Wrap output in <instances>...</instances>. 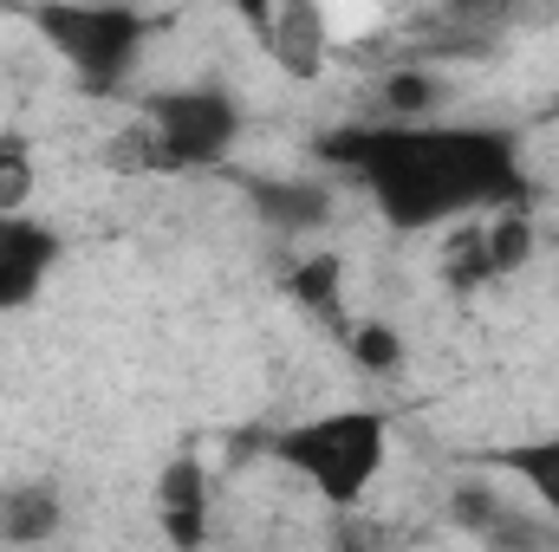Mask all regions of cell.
<instances>
[{
    "label": "cell",
    "mask_w": 559,
    "mask_h": 552,
    "mask_svg": "<svg viewBox=\"0 0 559 552\" xmlns=\"http://www.w3.org/2000/svg\"><path fill=\"white\" fill-rule=\"evenodd\" d=\"M241 137V105L222 85H176L143 105V124L111 143V169H209Z\"/></svg>",
    "instance_id": "3957f363"
},
{
    "label": "cell",
    "mask_w": 559,
    "mask_h": 552,
    "mask_svg": "<svg viewBox=\"0 0 559 552\" xmlns=\"http://www.w3.org/2000/svg\"><path fill=\"white\" fill-rule=\"evenodd\" d=\"M286 292H293L306 312H319V319H338V299H345V261H338L332 248H312L306 261H293Z\"/></svg>",
    "instance_id": "9c48e42d"
},
{
    "label": "cell",
    "mask_w": 559,
    "mask_h": 552,
    "mask_svg": "<svg viewBox=\"0 0 559 552\" xmlns=\"http://www.w3.org/2000/svg\"><path fill=\"white\" fill-rule=\"evenodd\" d=\"M26 195H33V149L0 137V215L26 208Z\"/></svg>",
    "instance_id": "4fadbf2b"
},
{
    "label": "cell",
    "mask_w": 559,
    "mask_h": 552,
    "mask_svg": "<svg viewBox=\"0 0 559 552\" xmlns=\"http://www.w3.org/2000/svg\"><path fill=\"white\" fill-rule=\"evenodd\" d=\"M254 202H261V215H267V221H280V228H319V221H325V195H319V189H306V182L261 189Z\"/></svg>",
    "instance_id": "8fae6325"
},
{
    "label": "cell",
    "mask_w": 559,
    "mask_h": 552,
    "mask_svg": "<svg viewBox=\"0 0 559 552\" xmlns=\"http://www.w3.org/2000/svg\"><path fill=\"white\" fill-rule=\"evenodd\" d=\"M52 527H59V501L52 494H13L7 507H0V540H52Z\"/></svg>",
    "instance_id": "7c38bea8"
},
{
    "label": "cell",
    "mask_w": 559,
    "mask_h": 552,
    "mask_svg": "<svg viewBox=\"0 0 559 552\" xmlns=\"http://www.w3.org/2000/svg\"><path fill=\"white\" fill-rule=\"evenodd\" d=\"M527 254H534V228H527L521 202H508V208H481L475 221H462L442 241V274L455 286H488V279L527 267Z\"/></svg>",
    "instance_id": "8992f818"
},
{
    "label": "cell",
    "mask_w": 559,
    "mask_h": 552,
    "mask_svg": "<svg viewBox=\"0 0 559 552\" xmlns=\"http://www.w3.org/2000/svg\"><path fill=\"white\" fill-rule=\"evenodd\" d=\"M325 163L352 169L391 228H442L481 208L527 202L521 149L488 124H358L319 143Z\"/></svg>",
    "instance_id": "6da1fadb"
},
{
    "label": "cell",
    "mask_w": 559,
    "mask_h": 552,
    "mask_svg": "<svg viewBox=\"0 0 559 552\" xmlns=\"http://www.w3.org/2000/svg\"><path fill=\"white\" fill-rule=\"evenodd\" d=\"M274 455L332 507H358L371 494V481L384 475V455H391V422L384 410H325V416H306L293 429L274 435Z\"/></svg>",
    "instance_id": "7a4b0ae2"
},
{
    "label": "cell",
    "mask_w": 559,
    "mask_h": 552,
    "mask_svg": "<svg viewBox=\"0 0 559 552\" xmlns=\"http://www.w3.org/2000/svg\"><path fill=\"white\" fill-rule=\"evenodd\" d=\"M501 468L547 507L559 514V435H540V442H521V448H508L501 455Z\"/></svg>",
    "instance_id": "30bf717a"
},
{
    "label": "cell",
    "mask_w": 559,
    "mask_h": 552,
    "mask_svg": "<svg viewBox=\"0 0 559 552\" xmlns=\"http://www.w3.org/2000/svg\"><path fill=\"white\" fill-rule=\"evenodd\" d=\"M352 358H358L365 371H397V364H404V338H397L391 325H358V332H352Z\"/></svg>",
    "instance_id": "5bb4252c"
},
{
    "label": "cell",
    "mask_w": 559,
    "mask_h": 552,
    "mask_svg": "<svg viewBox=\"0 0 559 552\" xmlns=\"http://www.w3.org/2000/svg\"><path fill=\"white\" fill-rule=\"evenodd\" d=\"M33 26L85 79V92H111V85H124L138 72L143 13L118 7V0H39Z\"/></svg>",
    "instance_id": "277c9868"
},
{
    "label": "cell",
    "mask_w": 559,
    "mask_h": 552,
    "mask_svg": "<svg viewBox=\"0 0 559 552\" xmlns=\"http://www.w3.org/2000/svg\"><path fill=\"white\" fill-rule=\"evenodd\" d=\"M384 98H391V111H423V105H429V79H423V72H397V79L384 85Z\"/></svg>",
    "instance_id": "9a60e30c"
},
{
    "label": "cell",
    "mask_w": 559,
    "mask_h": 552,
    "mask_svg": "<svg viewBox=\"0 0 559 552\" xmlns=\"http://www.w3.org/2000/svg\"><path fill=\"white\" fill-rule=\"evenodd\" d=\"M156 514H163V533L176 547H195L202 527H209V481H202V461L195 455H176L156 481Z\"/></svg>",
    "instance_id": "ba28073f"
},
{
    "label": "cell",
    "mask_w": 559,
    "mask_h": 552,
    "mask_svg": "<svg viewBox=\"0 0 559 552\" xmlns=\"http://www.w3.org/2000/svg\"><path fill=\"white\" fill-rule=\"evenodd\" d=\"M52 267H59V235L46 221H33L26 208L0 215V312L39 299Z\"/></svg>",
    "instance_id": "52a82bcc"
},
{
    "label": "cell",
    "mask_w": 559,
    "mask_h": 552,
    "mask_svg": "<svg viewBox=\"0 0 559 552\" xmlns=\"http://www.w3.org/2000/svg\"><path fill=\"white\" fill-rule=\"evenodd\" d=\"M241 26L261 39V52L274 59L286 79H319L325 52H332V13L325 0H235Z\"/></svg>",
    "instance_id": "5b68a950"
}]
</instances>
